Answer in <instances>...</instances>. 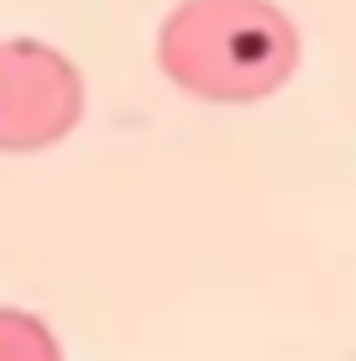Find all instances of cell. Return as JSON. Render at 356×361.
Listing matches in <instances>:
<instances>
[{"instance_id": "obj_1", "label": "cell", "mask_w": 356, "mask_h": 361, "mask_svg": "<svg viewBox=\"0 0 356 361\" xmlns=\"http://www.w3.org/2000/svg\"><path fill=\"white\" fill-rule=\"evenodd\" d=\"M157 68L210 105L278 94L299 68V27L273 0H183L157 32Z\"/></svg>"}, {"instance_id": "obj_3", "label": "cell", "mask_w": 356, "mask_h": 361, "mask_svg": "<svg viewBox=\"0 0 356 361\" xmlns=\"http://www.w3.org/2000/svg\"><path fill=\"white\" fill-rule=\"evenodd\" d=\"M0 361H63L53 330L21 309H0Z\"/></svg>"}, {"instance_id": "obj_2", "label": "cell", "mask_w": 356, "mask_h": 361, "mask_svg": "<svg viewBox=\"0 0 356 361\" xmlns=\"http://www.w3.org/2000/svg\"><path fill=\"white\" fill-rule=\"evenodd\" d=\"M84 116V79L58 47L32 37L0 42V152H42Z\"/></svg>"}]
</instances>
